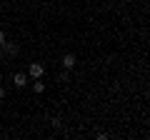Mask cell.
<instances>
[{
  "label": "cell",
  "mask_w": 150,
  "mask_h": 140,
  "mask_svg": "<svg viewBox=\"0 0 150 140\" xmlns=\"http://www.w3.org/2000/svg\"><path fill=\"white\" fill-rule=\"evenodd\" d=\"M28 75L33 78V80H38V78H43L45 75V68L40 63H30V68H28Z\"/></svg>",
  "instance_id": "6da1fadb"
},
{
  "label": "cell",
  "mask_w": 150,
  "mask_h": 140,
  "mask_svg": "<svg viewBox=\"0 0 150 140\" xmlns=\"http://www.w3.org/2000/svg\"><path fill=\"white\" fill-rule=\"evenodd\" d=\"M0 48H3V53H5V55H10V58H15V55L20 53V45H18V43H8V40L0 45Z\"/></svg>",
  "instance_id": "7a4b0ae2"
},
{
  "label": "cell",
  "mask_w": 150,
  "mask_h": 140,
  "mask_svg": "<svg viewBox=\"0 0 150 140\" xmlns=\"http://www.w3.org/2000/svg\"><path fill=\"white\" fill-rule=\"evenodd\" d=\"M63 68H65V70H73V68H75V55H73V53H65V55H63Z\"/></svg>",
  "instance_id": "3957f363"
},
{
  "label": "cell",
  "mask_w": 150,
  "mask_h": 140,
  "mask_svg": "<svg viewBox=\"0 0 150 140\" xmlns=\"http://www.w3.org/2000/svg\"><path fill=\"white\" fill-rule=\"evenodd\" d=\"M13 80H15V88H25L28 85V75H25V73H15Z\"/></svg>",
  "instance_id": "277c9868"
},
{
  "label": "cell",
  "mask_w": 150,
  "mask_h": 140,
  "mask_svg": "<svg viewBox=\"0 0 150 140\" xmlns=\"http://www.w3.org/2000/svg\"><path fill=\"white\" fill-rule=\"evenodd\" d=\"M33 88H35V93H43L45 90V83H40V78H38V80L33 83Z\"/></svg>",
  "instance_id": "5b68a950"
},
{
  "label": "cell",
  "mask_w": 150,
  "mask_h": 140,
  "mask_svg": "<svg viewBox=\"0 0 150 140\" xmlns=\"http://www.w3.org/2000/svg\"><path fill=\"white\" fill-rule=\"evenodd\" d=\"M70 80V70H63V73H60V83H68Z\"/></svg>",
  "instance_id": "8992f818"
},
{
  "label": "cell",
  "mask_w": 150,
  "mask_h": 140,
  "mask_svg": "<svg viewBox=\"0 0 150 140\" xmlns=\"http://www.w3.org/2000/svg\"><path fill=\"white\" fill-rule=\"evenodd\" d=\"M60 125H63V123H60V118H53V128H55V130H60Z\"/></svg>",
  "instance_id": "52a82bcc"
},
{
  "label": "cell",
  "mask_w": 150,
  "mask_h": 140,
  "mask_svg": "<svg viewBox=\"0 0 150 140\" xmlns=\"http://www.w3.org/2000/svg\"><path fill=\"white\" fill-rule=\"evenodd\" d=\"M3 43H5V33L0 30V45H3Z\"/></svg>",
  "instance_id": "ba28073f"
},
{
  "label": "cell",
  "mask_w": 150,
  "mask_h": 140,
  "mask_svg": "<svg viewBox=\"0 0 150 140\" xmlns=\"http://www.w3.org/2000/svg\"><path fill=\"white\" fill-rule=\"evenodd\" d=\"M3 98H5V90H3V88H0V100H3Z\"/></svg>",
  "instance_id": "9c48e42d"
},
{
  "label": "cell",
  "mask_w": 150,
  "mask_h": 140,
  "mask_svg": "<svg viewBox=\"0 0 150 140\" xmlns=\"http://www.w3.org/2000/svg\"><path fill=\"white\" fill-rule=\"evenodd\" d=\"M125 3H133V0H125Z\"/></svg>",
  "instance_id": "30bf717a"
}]
</instances>
